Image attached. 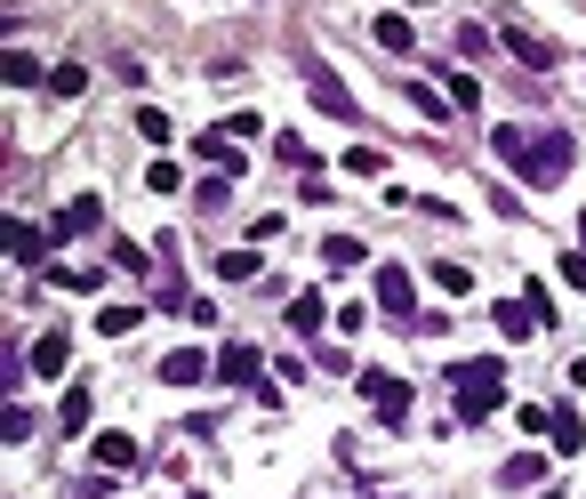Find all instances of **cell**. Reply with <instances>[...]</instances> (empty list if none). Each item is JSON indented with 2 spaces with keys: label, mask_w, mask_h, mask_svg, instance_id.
Listing matches in <instances>:
<instances>
[{
  "label": "cell",
  "mask_w": 586,
  "mask_h": 499,
  "mask_svg": "<svg viewBox=\"0 0 586 499\" xmlns=\"http://www.w3.org/2000/svg\"><path fill=\"white\" fill-rule=\"evenodd\" d=\"M491 153H498L523 186H538V193H546V186H563V178H570V161H578V146L563 138V129H514V121L491 129Z\"/></svg>",
  "instance_id": "obj_1"
},
{
  "label": "cell",
  "mask_w": 586,
  "mask_h": 499,
  "mask_svg": "<svg viewBox=\"0 0 586 499\" xmlns=\"http://www.w3.org/2000/svg\"><path fill=\"white\" fill-rule=\"evenodd\" d=\"M451 387H458V419H466V427H482V419L506 403V362H498V355L451 362Z\"/></svg>",
  "instance_id": "obj_2"
},
{
  "label": "cell",
  "mask_w": 586,
  "mask_h": 499,
  "mask_svg": "<svg viewBox=\"0 0 586 499\" xmlns=\"http://www.w3.org/2000/svg\"><path fill=\"white\" fill-rule=\"evenodd\" d=\"M354 387H362V403L386 419V427H410V403H418L410 379H394V371H354Z\"/></svg>",
  "instance_id": "obj_3"
},
{
  "label": "cell",
  "mask_w": 586,
  "mask_h": 499,
  "mask_svg": "<svg viewBox=\"0 0 586 499\" xmlns=\"http://www.w3.org/2000/svg\"><path fill=\"white\" fill-rule=\"evenodd\" d=\"M305 97H314V113H330V121H362V106H354V89L330 73V64H314L305 73Z\"/></svg>",
  "instance_id": "obj_4"
},
{
  "label": "cell",
  "mask_w": 586,
  "mask_h": 499,
  "mask_svg": "<svg viewBox=\"0 0 586 499\" xmlns=\"http://www.w3.org/2000/svg\"><path fill=\"white\" fill-rule=\"evenodd\" d=\"M89 459H97V476H137V468H145V451H137V436H121V427H105V436L89 443Z\"/></svg>",
  "instance_id": "obj_5"
},
{
  "label": "cell",
  "mask_w": 586,
  "mask_h": 499,
  "mask_svg": "<svg viewBox=\"0 0 586 499\" xmlns=\"http://www.w3.org/2000/svg\"><path fill=\"white\" fill-rule=\"evenodd\" d=\"M64 362H73V330H41V339L24 347V371L32 379H64Z\"/></svg>",
  "instance_id": "obj_6"
},
{
  "label": "cell",
  "mask_w": 586,
  "mask_h": 499,
  "mask_svg": "<svg viewBox=\"0 0 586 499\" xmlns=\"http://www.w3.org/2000/svg\"><path fill=\"white\" fill-rule=\"evenodd\" d=\"M377 307H386L394 322H410V315H418V282H410L402 266H377Z\"/></svg>",
  "instance_id": "obj_7"
},
{
  "label": "cell",
  "mask_w": 586,
  "mask_h": 499,
  "mask_svg": "<svg viewBox=\"0 0 586 499\" xmlns=\"http://www.w3.org/2000/svg\"><path fill=\"white\" fill-rule=\"evenodd\" d=\"M546 476H555V459H546V451H514L506 468H498L506 491H546Z\"/></svg>",
  "instance_id": "obj_8"
},
{
  "label": "cell",
  "mask_w": 586,
  "mask_h": 499,
  "mask_svg": "<svg viewBox=\"0 0 586 499\" xmlns=\"http://www.w3.org/2000/svg\"><path fill=\"white\" fill-rule=\"evenodd\" d=\"M218 379H225V387H265V362H257V347H250V339H233V347L218 355Z\"/></svg>",
  "instance_id": "obj_9"
},
{
  "label": "cell",
  "mask_w": 586,
  "mask_h": 499,
  "mask_svg": "<svg viewBox=\"0 0 586 499\" xmlns=\"http://www.w3.org/2000/svg\"><path fill=\"white\" fill-rule=\"evenodd\" d=\"M201 379H210V355L201 347H169L161 355V387H201Z\"/></svg>",
  "instance_id": "obj_10"
},
{
  "label": "cell",
  "mask_w": 586,
  "mask_h": 499,
  "mask_svg": "<svg viewBox=\"0 0 586 499\" xmlns=\"http://www.w3.org/2000/svg\"><path fill=\"white\" fill-rule=\"evenodd\" d=\"M97 226H105V202H97V193H73V202L57 210V242L64 234H97Z\"/></svg>",
  "instance_id": "obj_11"
},
{
  "label": "cell",
  "mask_w": 586,
  "mask_h": 499,
  "mask_svg": "<svg viewBox=\"0 0 586 499\" xmlns=\"http://www.w3.org/2000/svg\"><path fill=\"white\" fill-rule=\"evenodd\" d=\"M193 153H201V161H210V170H218V178H233V170H241V161H250V153H241V146L225 138V129H201V138H193Z\"/></svg>",
  "instance_id": "obj_12"
},
{
  "label": "cell",
  "mask_w": 586,
  "mask_h": 499,
  "mask_svg": "<svg viewBox=\"0 0 586 499\" xmlns=\"http://www.w3.org/2000/svg\"><path fill=\"white\" fill-rule=\"evenodd\" d=\"M546 436H555V459H578V451H586V419H578V403H555V427H546Z\"/></svg>",
  "instance_id": "obj_13"
},
{
  "label": "cell",
  "mask_w": 586,
  "mask_h": 499,
  "mask_svg": "<svg viewBox=\"0 0 586 499\" xmlns=\"http://www.w3.org/2000/svg\"><path fill=\"white\" fill-rule=\"evenodd\" d=\"M89 419H97V395H89V387H64L57 427H64V436H89Z\"/></svg>",
  "instance_id": "obj_14"
},
{
  "label": "cell",
  "mask_w": 586,
  "mask_h": 499,
  "mask_svg": "<svg viewBox=\"0 0 586 499\" xmlns=\"http://www.w3.org/2000/svg\"><path fill=\"white\" fill-rule=\"evenodd\" d=\"M370 41L386 49V57H410V49H418V32H410V17H377V24H370Z\"/></svg>",
  "instance_id": "obj_15"
},
{
  "label": "cell",
  "mask_w": 586,
  "mask_h": 499,
  "mask_svg": "<svg viewBox=\"0 0 586 499\" xmlns=\"http://www.w3.org/2000/svg\"><path fill=\"white\" fill-rule=\"evenodd\" d=\"M9 258H17V266H41V258H49V234L17 218V226H9Z\"/></svg>",
  "instance_id": "obj_16"
},
{
  "label": "cell",
  "mask_w": 586,
  "mask_h": 499,
  "mask_svg": "<svg viewBox=\"0 0 586 499\" xmlns=\"http://www.w3.org/2000/svg\"><path fill=\"white\" fill-rule=\"evenodd\" d=\"M322 315H330V307H322V290H297V298H290V330H305V339L322 330Z\"/></svg>",
  "instance_id": "obj_17"
},
{
  "label": "cell",
  "mask_w": 586,
  "mask_h": 499,
  "mask_svg": "<svg viewBox=\"0 0 586 499\" xmlns=\"http://www.w3.org/2000/svg\"><path fill=\"white\" fill-rule=\"evenodd\" d=\"M498 330H506V339H531V330H546V322L523 307V298H498Z\"/></svg>",
  "instance_id": "obj_18"
},
{
  "label": "cell",
  "mask_w": 586,
  "mask_h": 499,
  "mask_svg": "<svg viewBox=\"0 0 586 499\" xmlns=\"http://www.w3.org/2000/svg\"><path fill=\"white\" fill-rule=\"evenodd\" d=\"M137 322H145V307H137V298H129V307H97V330H105V339H129Z\"/></svg>",
  "instance_id": "obj_19"
},
{
  "label": "cell",
  "mask_w": 586,
  "mask_h": 499,
  "mask_svg": "<svg viewBox=\"0 0 586 499\" xmlns=\"http://www.w3.org/2000/svg\"><path fill=\"white\" fill-rule=\"evenodd\" d=\"M410 106H418L426 121H451V89H434V81H410Z\"/></svg>",
  "instance_id": "obj_20"
},
{
  "label": "cell",
  "mask_w": 586,
  "mask_h": 499,
  "mask_svg": "<svg viewBox=\"0 0 586 499\" xmlns=\"http://www.w3.org/2000/svg\"><path fill=\"white\" fill-rule=\"evenodd\" d=\"M506 49L523 57V64H555V41H538V32H514V24H506Z\"/></svg>",
  "instance_id": "obj_21"
},
{
  "label": "cell",
  "mask_w": 586,
  "mask_h": 499,
  "mask_svg": "<svg viewBox=\"0 0 586 499\" xmlns=\"http://www.w3.org/2000/svg\"><path fill=\"white\" fill-rule=\"evenodd\" d=\"M218 275H225V282H265V266H257V250H225Z\"/></svg>",
  "instance_id": "obj_22"
},
{
  "label": "cell",
  "mask_w": 586,
  "mask_h": 499,
  "mask_svg": "<svg viewBox=\"0 0 586 499\" xmlns=\"http://www.w3.org/2000/svg\"><path fill=\"white\" fill-rule=\"evenodd\" d=\"M370 250H362V234H330L322 242V266H362Z\"/></svg>",
  "instance_id": "obj_23"
},
{
  "label": "cell",
  "mask_w": 586,
  "mask_h": 499,
  "mask_svg": "<svg viewBox=\"0 0 586 499\" xmlns=\"http://www.w3.org/2000/svg\"><path fill=\"white\" fill-rule=\"evenodd\" d=\"M137 138H145V146H169L178 129H169V113H161V106H137Z\"/></svg>",
  "instance_id": "obj_24"
},
{
  "label": "cell",
  "mask_w": 586,
  "mask_h": 499,
  "mask_svg": "<svg viewBox=\"0 0 586 499\" xmlns=\"http://www.w3.org/2000/svg\"><path fill=\"white\" fill-rule=\"evenodd\" d=\"M0 73H9L17 89H32V81H41V89H49V73H41V64H32L24 49H9V57H0Z\"/></svg>",
  "instance_id": "obj_25"
},
{
  "label": "cell",
  "mask_w": 586,
  "mask_h": 499,
  "mask_svg": "<svg viewBox=\"0 0 586 499\" xmlns=\"http://www.w3.org/2000/svg\"><path fill=\"white\" fill-rule=\"evenodd\" d=\"M233 202V178H201L193 186V210H225Z\"/></svg>",
  "instance_id": "obj_26"
},
{
  "label": "cell",
  "mask_w": 586,
  "mask_h": 499,
  "mask_svg": "<svg viewBox=\"0 0 586 499\" xmlns=\"http://www.w3.org/2000/svg\"><path fill=\"white\" fill-rule=\"evenodd\" d=\"M346 170L354 178H386V153H377V146H346Z\"/></svg>",
  "instance_id": "obj_27"
},
{
  "label": "cell",
  "mask_w": 586,
  "mask_h": 499,
  "mask_svg": "<svg viewBox=\"0 0 586 499\" xmlns=\"http://www.w3.org/2000/svg\"><path fill=\"white\" fill-rule=\"evenodd\" d=\"M434 290H451V298H474V275H466V266H451V258H442V266H434Z\"/></svg>",
  "instance_id": "obj_28"
},
{
  "label": "cell",
  "mask_w": 586,
  "mask_h": 499,
  "mask_svg": "<svg viewBox=\"0 0 586 499\" xmlns=\"http://www.w3.org/2000/svg\"><path fill=\"white\" fill-rule=\"evenodd\" d=\"M49 89H57V97H81L89 73H81V64H49Z\"/></svg>",
  "instance_id": "obj_29"
},
{
  "label": "cell",
  "mask_w": 586,
  "mask_h": 499,
  "mask_svg": "<svg viewBox=\"0 0 586 499\" xmlns=\"http://www.w3.org/2000/svg\"><path fill=\"white\" fill-rule=\"evenodd\" d=\"M145 186H153V193H178V186H185V170H178V161H169V153H161V161H153V170H145Z\"/></svg>",
  "instance_id": "obj_30"
},
{
  "label": "cell",
  "mask_w": 586,
  "mask_h": 499,
  "mask_svg": "<svg viewBox=\"0 0 586 499\" xmlns=\"http://www.w3.org/2000/svg\"><path fill=\"white\" fill-rule=\"evenodd\" d=\"M451 106H458V113L482 106V81H474V73H451Z\"/></svg>",
  "instance_id": "obj_31"
},
{
  "label": "cell",
  "mask_w": 586,
  "mask_h": 499,
  "mask_svg": "<svg viewBox=\"0 0 586 499\" xmlns=\"http://www.w3.org/2000/svg\"><path fill=\"white\" fill-rule=\"evenodd\" d=\"M555 275H563L570 290H586V242H570V250H563V266H555Z\"/></svg>",
  "instance_id": "obj_32"
},
{
  "label": "cell",
  "mask_w": 586,
  "mask_h": 499,
  "mask_svg": "<svg viewBox=\"0 0 586 499\" xmlns=\"http://www.w3.org/2000/svg\"><path fill=\"white\" fill-rule=\"evenodd\" d=\"M0 436L24 443V436H32V411H24V403H9V411H0Z\"/></svg>",
  "instance_id": "obj_33"
},
{
  "label": "cell",
  "mask_w": 586,
  "mask_h": 499,
  "mask_svg": "<svg viewBox=\"0 0 586 499\" xmlns=\"http://www.w3.org/2000/svg\"><path fill=\"white\" fill-rule=\"evenodd\" d=\"M105 483H113V476H81V483H73V499H105Z\"/></svg>",
  "instance_id": "obj_34"
},
{
  "label": "cell",
  "mask_w": 586,
  "mask_h": 499,
  "mask_svg": "<svg viewBox=\"0 0 586 499\" xmlns=\"http://www.w3.org/2000/svg\"><path fill=\"white\" fill-rule=\"evenodd\" d=\"M538 499H570V491H555V483H546V491H538Z\"/></svg>",
  "instance_id": "obj_35"
},
{
  "label": "cell",
  "mask_w": 586,
  "mask_h": 499,
  "mask_svg": "<svg viewBox=\"0 0 586 499\" xmlns=\"http://www.w3.org/2000/svg\"><path fill=\"white\" fill-rule=\"evenodd\" d=\"M578 234H586V210H578Z\"/></svg>",
  "instance_id": "obj_36"
},
{
  "label": "cell",
  "mask_w": 586,
  "mask_h": 499,
  "mask_svg": "<svg viewBox=\"0 0 586 499\" xmlns=\"http://www.w3.org/2000/svg\"><path fill=\"white\" fill-rule=\"evenodd\" d=\"M410 9H418V0H410Z\"/></svg>",
  "instance_id": "obj_37"
}]
</instances>
